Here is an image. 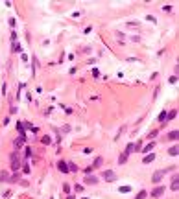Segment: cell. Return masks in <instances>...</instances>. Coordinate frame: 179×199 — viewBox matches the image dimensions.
<instances>
[{
    "label": "cell",
    "mask_w": 179,
    "mask_h": 199,
    "mask_svg": "<svg viewBox=\"0 0 179 199\" xmlns=\"http://www.w3.org/2000/svg\"><path fill=\"white\" fill-rule=\"evenodd\" d=\"M164 173H166V170H159V171H155L153 177H151V181H153V183H161V177H163Z\"/></svg>",
    "instance_id": "cell-1"
},
{
    "label": "cell",
    "mask_w": 179,
    "mask_h": 199,
    "mask_svg": "<svg viewBox=\"0 0 179 199\" xmlns=\"http://www.w3.org/2000/svg\"><path fill=\"white\" fill-rule=\"evenodd\" d=\"M102 177L105 179V181H109V183H113V181H114V171H111V170H105V171L102 173Z\"/></svg>",
    "instance_id": "cell-2"
},
{
    "label": "cell",
    "mask_w": 179,
    "mask_h": 199,
    "mask_svg": "<svg viewBox=\"0 0 179 199\" xmlns=\"http://www.w3.org/2000/svg\"><path fill=\"white\" fill-rule=\"evenodd\" d=\"M164 194V186H157V188H153V192L150 194L151 197H161Z\"/></svg>",
    "instance_id": "cell-3"
},
{
    "label": "cell",
    "mask_w": 179,
    "mask_h": 199,
    "mask_svg": "<svg viewBox=\"0 0 179 199\" xmlns=\"http://www.w3.org/2000/svg\"><path fill=\"white\" fill-rule=\"evenodd\" d=\"M57 168H59V171H63V173H67L68 171V162H65V161H61L57 164Z\"/></svg>",
    "instance_id": "cell-4"
},
{
    "label": "cell",
    "mask_w": 179,
    "mask_h": 199,
    "mask_svg": "<svg viewBox=\"0 0 179 199\" xmlns=\"http://www.w3.org/2000/svg\"><path fill=\"white\" fill-rule=\"evenodd\" d=\"M85 183H87V184H94V183H98V179H96V177H92V175H89V177L85 179Z\"/></svg>",
    "instance_id": "cell-5"
},
{
    "label": "cell",
    "mask_w": 179,
    "mask_h": 199,
    "mask_svg": "<svg viewBox=\"0 0 179 199\" xmlns=\"http://www.w3.org/2000/svg\"><path fill=\"white\" fill-rule=\"evenodd\" d=\"M151 161H155V153H151V155L144 157V164H148V162H151Z\"/></svg>",
    "instance_id": "cell-6"
},
{
    "label": "cell",
    "mask_w": 179,
    "mask_h": 199,
    "mask_svg": "<svg viewBox=\"0 0 179 199\" xmlns=\"http://www.w3.org/2000/svg\"><path fill=\"white\" fill-rule=\"evenodd\" d=\"M153 146H155V144H153V142H150V144H148L144 149H140V151H142V153H148V151H151V149H153Z\"/></svg>",
    "instance_id": "cell-7"
},
{
    "label": "cell",
    "mask_w": 179,
    "mask_h": 199,
    "mask_svg": "<svg viewBox=\"0 0 179 199\" xmlns=\"http://www.w3.org/2000/svg\"><path fill=\"white\" fill-rule=\"evenodd\" d=\"M177 186H179V181H177V177H174V183H172V190L177 192Z\"/></svg>",
    "instance_id": "cell-8"
},
{
    "label": "cell",
    "mask_w": 179,
    "mask_h": 199,
    "mask_svg": "<svg viewBox=\"0 0 179 199\" xmlns=\"http://www.w3.org/2000/svg\"><path fill=\"white\" fill-rule=\"evenodd\" d=\"M168 153H170V155H174V157H175V155H177V146H172V148H170V149H168Z\"/></svg>",
    "instance_id": "cell-9"
},
{
    "label": "cell",
    "mask_w": 179,
    "mask_h": 199,
    "mask_svg": "<svg viewBox=\"0 0 179 199\" xmlns=\"http://www.w3.org/2000/svg\"><path fill=\"white\" fill-rule=\"evenodd\" d=\"M146 195H148V192H144V190H142L140 194H137V197H135V199H144Z\"/></svg>",
    "instance_id": "cell-10"
},
{
    "label": "cell",
    "mask_w": 179,
    "mask_h": 199,
    "mask_svg": "<svg viewBox=\"0 0 179 199\" xmlns=\"http://www.w3.org/2000/svg\"><path fill=\"white\" fill-rule=\"evenodd\" d=\"M102 164V157H98L96 158V161H94V164H92V168H98V166H100Z\"/></svg>",
    "instance_id": "cell-11"
},
{
    "label": "cell",
    "mask_w": 179,
    "mask_h": 199,
    "mask_svg": "<svg viewBox=\"0 0 179 199\" xmlns=\"http://www.w3.org/2000/svg\"><path fill=\"white\" fill-rule=\"evenodd\" d=\"M120 192H122V194H126V192H131V186H122V188H120Z\"/></svg>",
    "instance_id": "cell-12"
},
{
    "label": "cell",
    "mask_w": 179,
    "mask_h": 199,
    "mask_svg": "<svg viewBox=\"0 0 179 199\" xmlns=\"http://www.w3.org/2000/svg\"><path fill=\"white\" fill-rule=\"evenodd\" d=\"M159 120H161V122H166V112H161V116H159Z\"/></svg>",
    "instance_id": "cell-13"
},
{
    "label": "cell",
    "mask_w": 179,
    "mask_h": 199,
    "mask_svg": "<svg viewBox=\"0 0 179 199\" xmlns=\"http://www.w3.org/2000/svg\"><path fill=\"white\" fill-rule=\"evenodd\" d=\"M126 161H127V157H126V155H124V153H122V155H120V164H124V162H126Z\"/></svg>",
    "instance_id": "cell-14"
},
{
    "label": "cell",
    "mask_w": 179,
    "mask_h": 199,
    "mask_svg": "<svg viewBox=\"0 0 179 199\" xmlns=\"http://www.w3.org/2000/svg\"><path fill=\"white\" fill-rule=\"evenodd\" d=\"M74 190H76V192H83V186H81V184H76Z\"/></svg>",
    "instance_id": "cell-15"
},
{
    "label": "cell",
    "mask_w": 179,
    "mask_h": 199,
    "mask_svg": "<svg viewBox=\"0 0 179 199\" xmlns=\"http://www.w3.org/2000/svg\"><path fill=\"white\" fill-rule=\"evenodd\" d=\"M170 138H172V140H175V138H177V131H172V133H170Z\"/></svg>",
    "instance_id": "cell-16"
},
{
    "label": "cell",
    "mask_w": 179,
    "mask_h": 199,
    "mask_svg": "<svg viewBox=\"0 0 179 199\" xmlns=\"http://www.w3.org/2000/svg\"><path fill=\"white\" fill-rule=\"evenodd\" d=\"M175 114H177V112H175V111H172V112H168V114H166V118H168V120H170V118H174Z\"/></svg>",
    "instance_id": "cell-17"
},
{
    "label": "cell",
    "mask_w": 179,
    "mask_h": 199,
    "mask_svg": "<svg viewBox=\"0 0 179 199\" xmlns=\"http://www.w3.org/2000/svg\"><path fill=\"white\" fill-rule=\"evenodd\" d=\"M43 144H50V136H43Z\"/></svg>",
    "instance_id": "cell-18"
},
{
    "label": "cell",
    "mask_w": 179,
    "mask_h": 199,
    "mask_svg": "<svg viewBox=\"0 0 179 199\" xmlns=\"http://www.w3.org/2000/svg\"><path fill=\"white\" fill-rule=\"evenodd\" d=\"M67 199H74V195H68V197H67Z\"/></svg>",
    "instance_id": "cell-19"
},
{
    "label": "cell",
    "mask_w": 179,
    "mask_h": 199,
    "mask_svg": "<svg viewBox=\"0 0 179 199\" xmlns=\"http://www.w3.org/2000/svg\"><path fill=\"white\" fill-rule=\"evenodd\" d=\"M83 199H89V197H83Z\"/></svg>",
    "instance_id": "cell-20"
}]
</instances>
